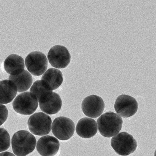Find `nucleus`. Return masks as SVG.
I'll list each match as a JSON object with an SVG mask.
<instances>
[{
    "mask_svg": "<svg viewBox=\"0 0 156 156\" xmlns=\"http://www.w3.org/2000/svg\"><path fill=\"white\" fill-rule=\"evenodd\" d=\"M36 146L35 137L27 131L15 133L12 139L13 152L16 156H26L33 152Z\"/></svg>",
    "mask_w": 156,
    "mask_h": 156,
    "instance_id": "f257e3e1",
    "label": "nucleus"
},
{
    "mask_svg": "<svg viewBox=\"0 0 156 156\" xmlns=\"http://www.w3.org/2000/svg\"><path fill=\"white\" fill-rule=\"evenodd\" d=\"M98 129L105 137L115 136L122 130L123 120L119 115L110 112L102 115L97 120Z\"/></svg>",
    "mask_w": 156,
    "mask_h": 156,
    "instance_id": "f03ea898",
    "label": "nucleus"
},
{
    "mask_svg": "<svg viewBox=\"0 0 156 156\" xmlns=\"http://www.w3.org/2000/svg\"><path fill=\"white\" fill-rule=\"evenodd\" d=\"M111 145L120 155L126 156L133 153L137 147V143L132 135L122 132L112 138Z\"/></svg>",
    "mask_w": 156,
    "mask_h": 156,
    "instance_id": "7ed1b4c3",
    "label": "nucleus"
},
{
    "mask_svg": "<svg viewBox=\"0 0 156 156\" xmlns=\"http://www.w3.org/2000/svg\"><path fill=\"white\" fill-rule=\"evenodd\" d=\"M36 97L29 92H24L17 95L13 101L14 110L17 113L30 115L34 113L38 107Z\"/></svg>",
    "mask_w": 156,
    "mask_h": 156,
    "instance_id": "20e7f679",
    "label": "nucleus"
},
{
    "mask_svg": "<svg viewBox=\"0 0 156 156\" xmlns=\"http://www.w3.org/2000/svg\"><path fill=\"white\" fill-rule=\"evenodd\" d=\"M52 120L49 115L45 113L37 112L32 115L27 122L28 128L35 135H46L50 133Z\"/></svg>",
    "mask_w": 156,
    "mask_h": 156,
    "instance_id": "39448f33",
    "label": "nucleus"
},
{
    "mask_svg": "<svg viewBox=\"0 0 156 156\" xmlns=\"http://www.w3.org/2000/svg\"><path fill=\"white\" fill-rule=\"evenodd\" d=\"M75 129V124L73 121L64 116L56 118L51 127L54 135L61 141H66L71 138L74 135Z\"/></svg>",
    "mask_w": 156,
    "mask_h": 156,
    "instance_id": "423d86ee",
    "label": "nucleus"
},
{
    "mask_svg": "<svg viewBox=\"0 0 156 156\" xmlns=\"http://www.w3.org/2000/svg\"><path fill=\"white\" fill-rule=\"evenodd\" d=\"M25 66L28 71L33 76H39L44 74L48 67L47 58L42 52H31L26 57Z\"/></svg>",
    "mask_w": 156,
    "mask_h": 156,
    "instance_id": "0eeeda50",
    "label": "nucleus"
},
{
    "mask_svg": "<svg viewBox=\"0 0 156 156\" xmlns=\"http://www.w3.org/2000/svg\"><path fill=\"white\" fill-rule=\"evenodd\" d=\"M70 54L65 47L55 45L50 48L48 54V59L55 68L64 69L70 63Z\"/></svg>",
    "mask_w": 156,
    "mask_h": 156,
    "instance_id": "6e6552de",
    "label": "nucleus"
},
{
    "mask_svg": "<svg viewBox=\"0 0 156 156\" xmlns=\"http://www.w3.org/2000/svg\"><path fill=\"white\" fill-rule=\"evenodd\" d=\"M114 109L119 115L123 118H128L136 113L138 110V103L133 97L122 94L116 99Z\"/></svg>",
    "mask_w": 156,
    "mask_h": 156,
    "instance_id": "1a4fd4ad",
    "label": "nucleus"
},
{
    "mask_svg": "<svg viewBox=\"0 0 156 156\" xmlns=\"http://www.w3.org/2000/svg\"><path fill=\"white\" fill-rule=\"evenodd\" d=\"M105 105L100 96L91 95L86 97L82 101V109L83 113L90 118H97L104 111Z\"/></svg>",
    "mask_w": 156,
    "mask_h": 156,
    "instance_id": "9d476101",
    "label": "nucleus"
},
{
    "mask_svg": "<svg viewBox=\"0 0 156 156\" xmlns=\"http://www.w3.org/2000/svg\"><path fill=\"white\" fill-rule=\"evenodd\" d=\"M39 107L43 112L48 115L57 113L62 107V100L56 93L50 91L38 101Z\"/></svg>",
    "mask_w": 156,
    "mask_h": 156,
    "instance_id": "9b49d317",
    "label": "nucleus"
},
{
    "mask_svg": "<svg viewBox=\"0 0 156 156\" xmlns=\"http://www.w3.org/2000/svg\"><path fill=\"white\" fill-rule=\"evenodd\" d=\"M36 148L40 155L54 156L59 150V141L56 137L51 136H43L38 141Z\"/></svg>",
    "mask_w": 156,
    "mask_h": 156,
    "instance_id": "f8f14e48",
    "label": "nucleus"
},
{
    "mask_svg": "<svg viewBox=\"0 0 156 156\" xmlns=\"http://www.w3.org/2000/svg\"><path fill=\"white\" fill-rule=\"evenodd\" d=\"M98 127V124L95 120L84 117L78 122L76 126V132L78 135L82 138H91L97 133Z\"/></svg>",
    "mask_w": 156,
    "mask_h": 156,
    "instance_id": "ddd939ff",
    "label": "nucleus"
},
{
    "mask_svg": "<svg viewBox=\"0 0 156 156\" xmlns=\"http://www.w3.org/2000/svg\"><path fill=\"white\" fill-rule=\"evenodd\" d=\"M44 86L51 91L57 89L63 82V75L60 70L50 68L45 71L41 78Z\"/></svg>",
    "mask_w": 156,
    "mask_h": 156,
    "instance_id": "4468645a",
    "label": "nucleus"
},
{
    "mask_svg": "<svg viewBox=\"0 0 156 156\" xmlns=\"http://www.w3.org/2000/svg\"><path fill=\"white\" fill-rule=\"evenodd\" d=\"M24 60L18 55H11L5 60L4 67L5 70L10 75L20 74L24 70Z\"/></svg>",
    "mask_w": 156,
    "mask_h": 156,
    "instance_id": "2eb2a0df",
    "label": "nucleus"
},
{
    "mask_svg": "<svg viewBox=\"0 0 156 156\" xmlns=\"http://www.w3.org/2000/svg\"><path fill=\"white\" fill-rule=\"evenodd\" d=\"M1 104H6L13 101L17 94V87L16 84L11 80L1 81Z\"/></svg>",
    "mask_w": 156,
    "mask_h": 156,
    "instance_id": "dca6fc26",
    "label": "nucleus"
},
{
    "mask_svg": "<svg viewBox=\"0 0 156 156\" xmlns=\"http://www.w3.org/2000/svg\"><path fill=\"white\" fill-rule=\"evenodd\" d=\"M9 79L16 84L19 92H23L27 90L33 83L32 76L30 72L26 70H24L23 72L18 75H10Z\"/></svg>",
    "mask_w": 156,
    "mask_h": 156,
    "instance_id": "f3484780",
    "label": "nucleus"
},
{
    "mask_svg": "<svg viewBox=\"0 0 156 156\" xmlns=\"http://www.w3.org/2000/svg\"><path fill=\"white\" fill-rule=\"evenodd\" d=\"M50 91L44 86L41 80H38L33 83L30 88V92L36 97L38 101L42 97Z\"/></svg>",
    "mask_w": 156,
    "mask_h": 156,
    "instance_id": "a211bd4d",
    "label": "nucleus"
},
{
    "mask_svg": "<svg viewBox=\"0 0 156 156\" xmlns=\"http://www.w3.org/2000/svg\"><path fill=\"white\" fill-rule=\"evenodd\" d=\"M0 137H1V147L0 152L2 153L6 151L10 147L11 144L10 135L7 131L4 128H0Z\"/></svg>",
    "mask_w": 156,
    "mask_h": 156,
    "instance_id": "6ab92c4d",
    "label": "nucleus"
},
{
    "mask_svg": "<svg viewBox=\"0 0 156 156\" xmlns=\"http://www.w3.org/2000/svg\"><path fill=\"white\" fill-rule=\"evenodd\" d=\"M1 125H2L7 119L8 116V110L5 105L1 104Z\"/></svg>",
    "mask_w": 156,
    "mask_h": 156,
    "instance_id": "aec40b11",
    "label": "nucleus"
},
{
    "mask_svg": "<svg viewBox=\"0 0 156 156\" xmlns=\"http://www.w3.org/2000/svg\"><path fill=\"white\" fill-rule=\"evenodd\" d=\"M0 156H16L14 154L8 152H3L0 154Z\"/></svg>",
    "mask_w": 156,
    "mask_h": 156,
    "instance_id": "412c9836",
    "label": "nucleus"
},
{
    "mask_svg": "<svg viewBox=\"0 0 156 156\" xmlns=\"http://www.w3.org/2000/svg\"><path fill=\"white\" fill-rule=\"evenodd\" d=\"M154 156H156V150L155 152Z\"/></svg>",
    "mask_w": 156,
    "mask_h": 156,
    "instance_id": "4be33fe9",
    "label": "nucleus"
}]
</instances>
